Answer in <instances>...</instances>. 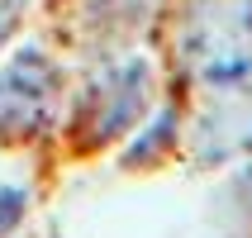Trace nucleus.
Masks as SVG:
<instances>
[{
  "mask_svg": "<svg viewBox=\"0 0 252 238\" xmlns=\"http://www.w3.org/2000/svg\"><path fill=\"white\" fill-rule=\"evenodd\" d=\"M238 153H252V81L205 91V105L195 119V157L228 162Z\"/></svg>",
  "mask_w": 252,
  "mask_h": 238,
  "instance_id": "4",
  "label": "nucleus"
},
{
  "mask_svg": "<svg viewBox=\"0 0 252 238\" xmlns=\"http://www.w3.org/2000/svg\"><path fill=\"white\" fill-rule=\"evenodd\" d=\"M186 62L200 91L252 81V0H195L186 19Z\"/></svg>",
  "mask_w": 252,
  "mask_h": 238,
  "instance_id": "1",
  "label": "nucleus"
},
{
  "mask_svg": "<svg viewBox=\"0 0 252 238\" xmlns=\"http://www.w3.org/2000/svg\"><path fill=\"white\" fill-rule=\"evenodd\" d=\"M19 214H24V191H0V234L19 224Z\"/></svg>",
  "mask_w": 252,
  "mask_h": 238,
  "instance_id": "6",
  "label": "nucleus"
},
{
  "mask_svg": "<svg viewBox=\"0 0 252 238\" xmlns=\"http://www.w3.org/2000/svg\"><path fill=\"white\" fill-rule=\"evenodd\" d=\"M57 96H62V71L48 53L19 48L0 67V138L24 143L53 124Z\"/></svg>",
  "mask_w": 252,
  "mask_h": 238,
  "instance_id": "2",
  "label": "nucleus"
},
{
  "mask_svg": "<svg viewBox=\"0 0 252 238\" xmlns=\"http://www.w3.org/2000/svg\"><path fill=\"white\" fill-rule=\"evenodd\" d=\"M91 14H105V19H119V14H138L143 0H86Z\"/></svg>",
  "mask_w": 252,
  "mask_h": 238,
  "instance_id": "7",
  "label": "nucleus"
},
{
  "mask_svg": "<svg viewBox=\"0 0 252 238\" xmlns=\"http://www.w3.org/2000/svg\"><path fill=\"white\" fill-rule=\"evenodd\" d=\"M148 100H153V67L143 57H124V62L105 67L81 100V143L95 148V143H110L128 129H138Z\"/></svg>",
  "mask_w": 252,
  "mask_h": 238,
  "instance_id": "3",
  "label": "nucleus"
},
{
  "mask_svg": "<svg viewBox=\"0 0 252 238\" xmlns=\"http://www.w3.org/2000/svg\"><path fill=\"white\" fill-rule=\"evenodd\" d=\"M238 200H243V205L252 210V162L243 167V176H238Z\"/></svg>",
  "mask_w": 252,
  "mask_h": 238,
  "instance_id": "8",
  "label": "nucleus"
},
{
  "mask_svg": "<svg viewBox=\"0 0 252 238\" xmlns=\"http://www.w3.org/2000/svg\"><path fill=\"white\" fill-rule=\"evenodd\" d=\"M171 138V110H162V119H157V129L148 134V138L138 143V148H128V167H143V157L153 153V148H167Z\"/></svg>",
  "mask_w": 252,
  "mask_h": 238,
  "instance_id": "5",
  "label": "nucleus"
}]
</instances>
